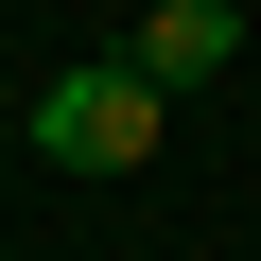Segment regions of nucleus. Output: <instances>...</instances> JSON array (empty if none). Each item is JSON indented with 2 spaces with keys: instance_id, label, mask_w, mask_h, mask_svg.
I'll return each instance as SVG.
<instances>
[{
  "instance_id": "obj_1",
  "label": "nucleus",
  "mask_w": 261,
  "mask_h": 261,
  "mask_svg": "<svg viewBox=\"0 0 261 261\" xmlns=\"http://www.w3.org/2000/svg\"><path fill=\"white\" fill-rule=\"evenodd\" d=\"M157 122H174V87H140L122 53H87V70L35 87V157H53V174H140V157H157Z\"/></svg>"
},
{
  "instance_id": "obj_2",
  "label": "nucleus",
  "mask_w": 261,
  "mask_h": 261,
  "mask_svg": "<svg viewBox=\"0 0 261 261\" xmlns=\"http://www.w3.org/2000/svg\"><path fill=\"white\" fill-rule=\"evenodd\" d=\"M122 70H140V87H209V70H244V0H157V18L122 35Z\"/></svg>"
}]
</instances>
